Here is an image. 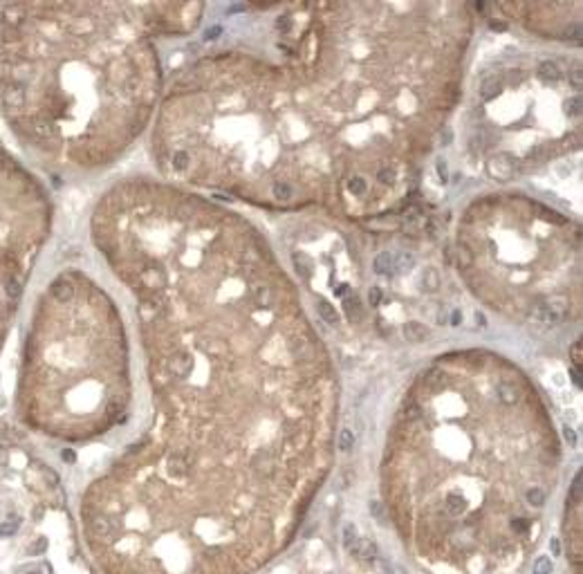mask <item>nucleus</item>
Instances as JSON below:
<instances>
[{"label":"nucleus","instance_id":"f257e3e1","mask_svg":"<svg viewBox=\"0 0 583 574\" xmlns=\"http://www.w3.org/2000/svg\"><path fill=\"white\" fill-rule=\"evenodd\" d=\"M86 240L130 303L153 424L88 484L99 552L139 574H245L328 478L339 375L263 229L151 173L108 182Z\"/></svg>","mask_w":583,"mask_h":574},{"label":"nucleus","instance_id":"f03ea898","mask_svg":"<svg viewBox=\"0 0 583 574\" xmlns=\"http://www.w3.org/2000/svg\"><path fill=\"white\" fill-rule=\"evenodd\" d=\"M166 72L155 175L269 213L399 211L464 94L471 2L245 5Z\"/></svg>","mask_w":583,"mask_h":574},{"label":"nucleus","instance_id":"7ed1b4c3","mask_svg":"<svg viewBox=\"0 0 583 574\" xmlns=\"http://www.w3.org/2000/svg\"><path fill=\"white\" fill-rule=\"evenodd\" d=\"M558 464L552 413L527 372L489 348H458L401 393L381 489L417 559L489 572L536 543Z\"/></svg>","mask_w":583,"mask_h":574},{"label":"nucleus","instance_id":"20e7f679","mask_svg":"<svg viewBox=\"0 0 583 574\" xmlns=\"http://www.w3.org/2000/svg\"><path fill=\"white\" fill-rule=\"evenodd\" d=\"M164 79L148 2H0V132L52 186L122 162Z\"/></svg>","mask_w":583,"mask_h":574},{"label":"nucleus","instance_id":"39448f33","mask_svg":"<svg viewBox=\"0 0 583 574\" xmlns=\"http://www.w3.org/2000/svg\"><path fill=\"white\" fill-rule=\"evenodd\" d=\"M18 321L14 417L63 444L122 428L137 393V348L119 296L81 258L43 267Z\"/></svg>","mask_w":583,"mask_h":574},{"label":"nucleus","instance_id":"423d86ee","mask_svg":"<svg viewBox=\"0 0 583 574\" xmlns=\"http://www.w3.org/2000/svg\"><path fill=\"white\" fill-rule=\"evenodd\" d=\"M464 287L493 314L532 332H561L581 316V227L518 191L476 195L453 236Z\"/></svg>","mask_w":583,"mask_h":574},{"label":"nucleus","instance_id":"0eeeda50","mask_svg":"<svg viewBox=\"0 0 583 574\" xmlns=\"http://www.w3.org/2000/svg\"><path fill=\"white\" fill-rule=\"evenodd\" d=\"M464 148L496 182L550 166L581 144V65L548 50H505L478 70L464 103Z\"/></svg>","mask_w":583,"mask_h":574},{"label":"nucleus","instance_id":"6e6552de","mask_svg":"<svg viewBox=\"0 0 583 574\" xmlns=\"http://www.w3.org/2000/svg\"><path fill=\"white\" fill-rule=\"evenodd\" d=\"M54 234V186L0 132V366Z\"/></svg>","mask_w":583,"mask_h":574},{"label":"nucleus","instance_id":"1a4fd4ad","mask_svg":"<svg viewBox=\"0 0 583 574\" xmlns=\"http://www.w3.org/2000/svg\"><path fill=\"white\" fill-rule=\"evenodd\" d=\"M485 9L500 14V21L552 45L581 41L583 2H493Z\"/></svg>","mask_w":583,"mask_h":574}]
</instances>
